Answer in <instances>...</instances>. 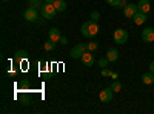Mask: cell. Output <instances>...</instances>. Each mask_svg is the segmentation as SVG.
<instances>
[{"label":"cell","instance_id":"obj_1","mask_svg":"<svg viewBox=\"0 0 154 114\" xmlns=\"http://www.w3.org/2000/svg\"><path fill=\"white\" fill-rule=\"evenodd\" d=\"M80 32L83 37H88V39H93L94 35L99 34V26H97V22H93V20H88L82 25L80 28Z\"/></svg>","mask_w":154,"mask_h":114},{"label":"cell","instance_id":"obj_2","mask_svg":"<svg viewBox=\"0 0 154 114\" xmlns=\"http://www.w3.org/2000/svg\"><path fill=\"white\" fill-rule=\"evenodd\" d=\"M57 9H56V6L54 5H51V3H45V5H42V8H40V14H42V17H45V19H54L56 16H57Z\"/></svg>","mask_w":154,"mask_h":114},{"label":"cell","instance_id":"obj_3","mask_svg":"<svg viewBox=\"0 0 154 114\" xmlns=\"http://www.w3.org/2000/svg\"><path fill=\"white\" fill-rule=\"evenodd\" d=\"M112 39H114V43H117V45H123V43H126V42H128V32H126V29L117 28V29L114 31Z\"/></svg>","mask_w":154,"mask_h":114},{"label":"cell","instance_id":"obj_4","mask_svg":"<svg viewBox=\"0 0 154 114\" xmlns=\"http://www.w3.org/2000/svg\"><path fill=\"white\" fill-rule=\"evenodd\" d=\"M137 12H139L137 3H126V5L123 6V14H125V17H128V19H133Z\"/></svg>","mask_w":154,"mask_h":114},{"label":"cell","instance_id":"obj_5","mask_svg":"<svg viewBox=\"0 0 154 114\" xmlns=\"http://www.w3.org/2000/svg\"><path fill=\"white\" fill-rule=\"evenodd\" d=\"M85 51H88V46L83 45V43H77V45L71 49V57H72V59H80Z\"/></svg>","mask_w":154,"mask_h":114},{"label":"cell","instance_id":"obj_6","mask_svg":"<svg viewBox=\"0 0 154 114\" xmlns=\"http://www.w3.org/2000/svg\"><path fill=\"white\" fill-rule=\"evenodd\" d=\"M112 96H114V91L111 90V86H109V88H105V90H102V91H100V94H99L100 100H102L103 103L111 102V100H112Z\"/></svg>","mask_w":154,"mask_h":114},{"label":"cell","instance_id":"obj_7","mask_svg":"<svg viewBox=\"0 0 154 114\" xmlns=\"http://www.w3.org/2000/svg\"><path fill=\"white\" fill-rule=\"evenodd\" d=\"M23 17L25 20H28V22H35L37 17H38V12H37V8H28V9H25L23 12Z\"/></svg>","mask_w":154,"mask_h":114},{"label":"cell","instance_id":"obj_8","mask_svg":"<svg viewBox=\"0 0 154 114\" xmlns=\"http://www.w3.org/2000/svg\"><path fill=\"white\" fill-rule=\"evenodd\" d=\"M142 40H143L145 43L154 42V28L148 26V28H145V29L142 31Z\"/></svg>","mask_w":154,"mask_h":114},{"label":"cell","instance_id":"obj_9","mask_svg":"<svg viewBox=\"0 0 154 114\" xmlns=\"http://www.w3.org/2000/svg\"><path fill=\"white\" fill-rule=\"evenodd\" d=\"M80 60H82V63H83L85 66H93L94 65V56L91 54V51H85L82 54Z\"/></svg>","mask_w":154,"mask_h":114},{"label":"cell","instance_id":"obj_10","mask_svg":"<svg viewBox=\"0 0 154 114\" xmlns=\"http://www.w3.org/2000/svg\"><path fill=\"white\" fill-rule=\"evenodd\" d=\"M137 8H139L140 12H145V14H148L149 9H151V2H149V0H139Z\"/></svg>","mask_w":154,"mask_h":114},{"label":"cell","instance_id":"obj_11","mask_svg":"<svg viewBox=\"0 0 154 114\" xmlns=\"http://www.w3.org/2000/svg\"><path fill=\"white\" fill-rule=\"evenodd\" d=\"M146 20H148V14H145V12H140V11L133 17V22H134L136 25H143Z\"/></svg>","mask_w":154,"mask_h":114},{"label":"cell","instance_id":"obj_12","mask_svg":"<svg viewBox=\"0 0 154 114\" xmlns=\"http://www.w3.org/2000/svg\"><path fill=\"white\" fill-rule=\"evenodd\" d=\"M48 37L51 40H54V42H60V29H57V28H53V29H49L48 31Z\"/></svg>","mask_w":154,"mask_h":114},{"label":"cell","instance_id":"obj_13","mask_svg":"<svg viewBox=\"0 0 154 114\" xmlns=\"http://www.w3.org/2000/svg\"><path fill=\"white\" fill-rule=\"evenodd\" d=\"M109 62H117V59H119V51L116 48H111V49H108V53H106V56H105Z\"/></svg>","mask_w":154,"mask_h":114},{"label":"cell","instance_id":"obj_14","mask_svg":"<svg viewBox=\"0 0 154 114\" xmlns=\"http://www.w3.org/2000/svg\"><path fill=\"white\" fill-rule=\"evenodd\" d=\"M142 83L143 85H151V83H154V74L149 71V72H145L143 75H142Z\"/></svg>","mask_w":154,"mask_h":114},{"label":"cell","instance_id":"obj_15","mask_svg":"<svg viewBox=\"0 0 154 114\" xmlns=\"http://www.w3.org/2000/svg\"><path fill=\"white\" fill-rule=\"evenodd\" d=\"M53 5L56 6V9H57L59 12H62V11L66 9V2H65V0H56Z\"/></svg>","mask_w":154,"mask_h":114},{"label":"cell","instance_id":"obj_16","mask_svg":"<svg viewBox=\"0 0 154 114\" xmlns=\"http://www.w3.org/2000/svg\"><path fill=\"white\" fill-rule=\"evenodd\" d=\"M56 43L57 42H54V40H48V42H45V45H43V48L46 49V51H54V49H56Z\"/></svg>","mask_w":154,"mask_h":114},{"label":"cell","instance_id":"obj_17","mask_svg":"<svg viewBox=\"0 0 154 114\" xmlns=\"http://www.w3.org/2000/svg\"><path fill=\"white\" fill-rule=\"evenodd\" d=\"M111 90H112L114 93H120V90H122V83H120L119 80H114V82L111 83Z\"/></svg>","mask_w":154,"mask_h":114},{"label":"cell","instance_id":"obj_18","mask_svg":"<svg viewBox=\"0 0 154 114\" xmlns=\"http://www.w3.org/2000/svg\"><path fill=\"white\" fill-rule=\"evenodd\" d=\"M28 5L31 8H42V0H29Z\"/></svg>","mask_w":154,"mask_h":114},{"label":"cell","instance_id":"obj_19","mask_svg":"<svg viewBox=\"0 0 154 114\" xmlns=\"http://www.w3.org/2000/svg\"><path fill=\"white\" fill-rule=\"evenodd\" d=\"M86 46H88V51L93 53V51H96V49L99 48V43H97V42H89Z\"/></svg>","mask_w":154,"mask_h":114},{"label":"cell","instance_id":"obj_20","mask_svg":"<svg viewBox=\"0 0 154 114\" xmlns=\"http://www.w3.org/2000/svg\"><path fill=\"white\" fill-rule=\"evenodd\" d=\"M108 63H109V60H108L106 57H103V59H100V60H99V66H100V68H106V66H108Z\"/></svg>","mask_w":154,"mask_h":114},{"label":"cell","instance_id":"obj_21","mask_svg":"<svg viewBox=\"0 0 154 114\" xmlns=\"http://www.w3.org/2000/svg\"><path fill=\"white\" fill-rule=\"evenodd\" d=\"M99 19H100V14H99L97 11H93V12H91V20H93V22H97Z\"/></svg>","mask_w":154,"mask_h":114},{"label":"cell","instance_id":"obj_22","mask_svg":"<svg viewBox=\"0 0 154 114\" xmlns=\"http://www.w3.org/2000/svg\"><path fill=\"white\" fill-rule=\"evenodd\" d=\"M111 71L109 69H106V68H102V75H103V77H111Z\"/></svg>","mask_w":154,"mask_h":114},{"label":"cell","instance_id":"obj_23","mask_svg":"<svg viewBox=\"0 0 154 114\" xmlns=\"http://www.w3.org/2000/svg\"><path fill=\"white\" fill-rule=\"evenodd\" d=\"M106 2H108L111 6H116V8H117V6H119V3H120V0H106Z\"/></svg>","mask_w":154,"mask_h":114},{"label":"cell","instance_id":"obj_24","mask_svg":"<svg viewBox=\"0 0 154 114\" xmlns=\"http://www.w3.org/2000/svg\"><path fill=\"white\" fill-rule=\"evenodd\" d=\"M17 59H23V57H26V51H17Z\"/></svg>","mask_w":154,"mask_h":114},{"label":"cell","instance_id":"obj_25","mask_svg":"<svg viewBox=\"0 0 154 114\" xmlns=\"http://www.w3.org/2000/svg\"><path fill=\"white\" fill-rule=\"evenodd\" d=\"M60 43H62V45H66V43H68V39L62 35V37H60Z\"/></svg>","mask_w":154,"mask_h":114},{"label":"cell","instance_id":"obj_26","mask_svg":"<svg viewBox=\"0 0 154 114\" xmlns=\"http://www.w3.org/2000/svg\"><path fill=\"white\" fill-rule=\"evenodd\" d=\"M149 71H151V72L154 74V60H152V62L149 63Z\"/></svg>","mask_w":154,"mask_h":114},{"label":"cell","instance_id":"obj_27","mask_svg":"<svg viewBox=\"0 0 154 114\" xmlns=\"http://www.w3.org/2000/svg\"><path fill=\"white\" fill-rule=\"evenodd\" d=\"M126 5V0H120V3H119V6H125Z\"/></svg>","mask_w":154,"mask_h":114},{"label":"cell","instance_id":"obj_28","mask_svg":"<svg viewBox=\"0 0 154 114\" xmlns=\"http://www.w3.org/2000/svg\"><path fill=\"white\" fill-rule=\"evenodd\" d=\"M56 2V0H45V3H51V5H53Z\"/></svg>","mask_w":154,"mask_h":114},{"label":"cell","instance_id":"obj_29","mask_svg":"<svg viewBox=\"0 0 154 114\" xmlns=\"http://www.w3.org/2000/svg\"><path fill=\"white\" fill-rule=\"evenodd\" d=\"M2 2H9V0H2Z\"/></svg>","mask_w":154,"mask_h":114}]
</instances>
